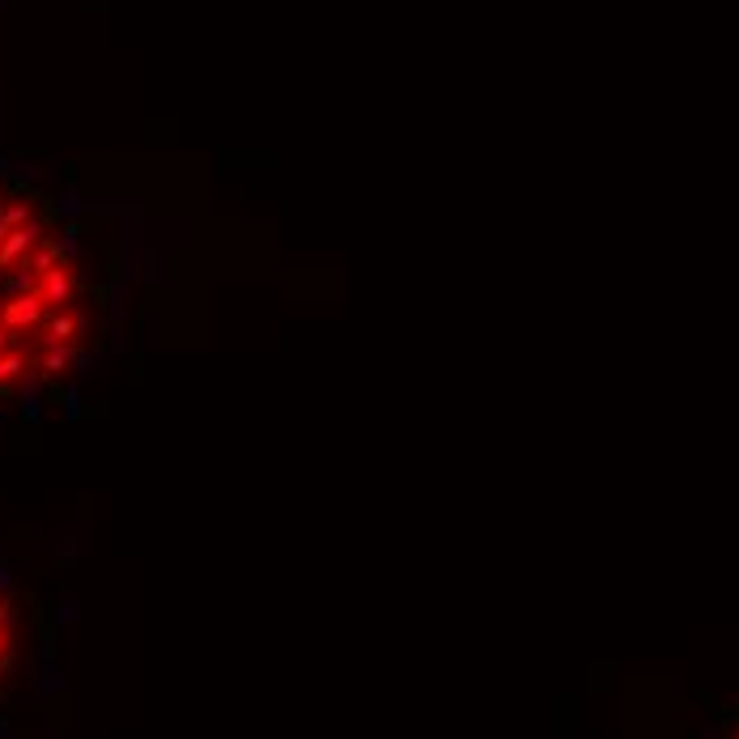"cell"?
I'll return each instance as SVG.
<instances>
[{
    "label": "cell",
    "instance_id": "obj_1",
    "mask_svg": "<svg viewBox=\"0 0 739 739\" xmlns=\"http://www.w3.org/2000/svg\"><path fill=\"white\" fill-rule=\"evenodd\" d=\"M111 276L52 200L0 183V417L68 400L111 328Z\"/></svg>",
    "mask_w": 739,
    "mask_h": 739
}]
</instances>
